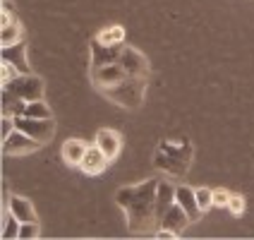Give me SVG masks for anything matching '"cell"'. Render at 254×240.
<instances>
[{"mask_svg": "<svg viewBox=\"0 0 254 240\" xmlns=\"http://www.w3.org/2000/svg\"><path fill=\"white\" fill-rule=\"evenodd\" d=\"M158 183L161 178H149L137 185H125L115 192V202L125 212L127 228L132 236H156V231L161 228Z\"/></svg>", "mask_w": 254, "mask_h": 240, "instance_id": "cell-1", "label": "cell"}, {"mask_svg": "<svg viewBox=\"0 0 254 240\" xmlns=\"http://www.w3.org/2000/svg\"><path fill=\"white\" fill-rule=\"evenodd\" d=\"M194 161V144L190 140H161L154 152V166L173 180H183Z\"/></svg>", "mask_w": 254, "mask_h": 240, "instance_id": "cell-2", "label": "cell"}, {"mask_svg": "<svg viewBox=\"0 0 254 240\" xmlns=\"http://www.w3.org/2000/svg\"><path fill=\"white\" fill-rule=\"evenodd\" d=\"M146 84L149 80H141V77H129L127 75L123 82H118L115 86H108L101 91V96H106L108 101H113L115 106H123L127 111H137L144 106L146 99Z\"/></svg>", "mask_w": 254, "mask_h": 240, "instance_id": "cell-3", "label": "cell"}, {"mask_svg": "<svg viewBox=\"0 0 254 240\" xmlns=\"http://www.w3.org/2000/svg\"><path fill=\"white\" fill-rule=\"evenodd\" d=\"M14 125H17V130L27 132L29 137L41 142L43 147L56 137V118L39 120V118H29V115H17V118H14Z\"/></svg>", "mask_w": 254, "mask_h": 240, "instance_id": "cell-4", "label": "cell"}, {"mask_svg": "<svg viewBox=\"0 0 254 240\" xmlns=\"http://www.w3.org/2000/svg\"><path fill=\"white\" fill-rule=\"evenodd\" d=\"M2 89H10L12 94H17L19 99H24L27 103L43 99V91H46L43 80L41 77H36L34 72H31V75H19V77H14L12 82H10V84H5Z\"/></svg>", "mask_w": 254, "mask_h": 240, "instance_id": "cell-5", "label": "cell"}, {"mask_svg": "<svg viewBox=\"0 0 254 240\" xmlns=\"http://www.w3.org/2000/svg\"><path fill=\"white\" fill-rule=\"evenodd\" d=\"M127 77L125 68L120 63H108V65H99V68H89V80L96 91H103L108 86H115L118 82H123Z\"/></svg>", "mask_w": 254, "mask_h": 240, "instance_id": "cell-6", "label": "cell"}, {"mask_svg": "<svg viewBox=\"0 0 254 240\" xmlns=\"http://www.w3.org/2000/svg\"><path fill=\"white\" fill-rule=\"evenodd\" d=\"M125 72L129 77H141V80H149L151 77V65H149V60L146 56L137 51V48H132V46H123V53H120V60H118Z\"/></svg>", "mask_w": 254, "mask_h": 240, "instance_id": "cell-7", "label": "cell"}, {"mask_svg": "<svg viewBox=\"0 0 254 240\" xmlns=\"http://www.w3.org/2000/svg\"><path fill=\"white\" fill-rule=\"evenodd\" d=\"M41 147H43L41 142H36L34 137H29L27 132L14 130L7 140H2V154L5 156H27V154L39 152Z\"/></svg>", "mask_w": 254, "mask_h": 240, "instance_id": "cell-8", "label": "cell"}, {"mask_svg": "<svg viewBox=\"0 0 254 240\" xmlns=\"http://www.w3.org/2000/svg\"><path fill=\"white\" fill-rule=\"evenodd\" d=\"M123 46L125 43H118V46H106V43L91 39L89 43V53H91V60H89V68H99V65H108V63H118L120 60V53H123Z\"/></svg>", "mask_w": 254, "mask_h": 240, "instance_id": "cell-9", "label": "cell"}, {"mask_svg": "<svg viewBox=\"0 0 254 240\" xmlns=\"http://www.w3.org/2000/svg\"><path fill=\"white\" fill-rule=\"evenodd\" d=\"M175 202L187 212V216H190L192 224L204 216V212H201V207H199V202H197L194 187H190V185H185V183H178L175 185Z\"/></svg>", "mask_w": 254, "mask_h": 240, "instance_id": "cell-10", "label": "cell"}, {"mask_svg": "<svg viewBox=\"0 0 254 240\" xmlns=\"http://www.w3.org/2000/svg\"><path fill=\"white\" fill-rule=\"evenodd\" d=\"M108 166H111V159L101 152L99 144H89L84 159H82V163H79V170H82L84 175H91V178H94V175H101Z\"/></svg>", "mask_w": 254, "mask_h": 240, "instance_id": "cell-11", "label": "cell"}, {"mask_svg": "<svg viewBox=\"0 0 254 240\" xmlns=\"http://www.w3.org/2000/svg\"><path fill=\"white\" fill-rule=\"evenodd\" d=\"M96 144H99V149L113 163L115 159L120 156V152H123V135L118 130H111V127H101L96 132Z\"/></svg>", "mask_w": 254, "mask_h": 240, "instance_id": "cell-12", "label": "cell"}, {"mask_svg": "<svg viewBox=\"0 0 254 240\" xmlns=\"http://www.w3.org/2000/svg\"><path fill=\"white\" fill-rule=\"evenodd\" d=\"M7 212L12 214L19 224H36L39 221V214L34 209L31 199L22 197V195H12L10 202H7Z\"/></svg>", "mask_w": 254, "mask_h": 240, "instance_id": "cell-13", "label": "cell"}, {"mask_svg": "<svg viewBox=\"0 0 254 240\" xmlns=\"http://www.w3.org/2000/svg\"><path fill=\"white\" fill-rule=\"evenodd\" d=\"M86 149H89V144H86L84 140L70 137V140L63 142V147H60V159H63L70 168H79V163H82V159H84Z\"/></svg>", "mask_w": 254, "mask_h": 240, "instance_id": "cell-14", "label": "cell"}, {"mask_svg": "<svg viewBox=\"0 0 254 240\" xmlns=\"http://www.w3.org/2000/svg\"><path fill=\"white\" fill-rule=\"evenodd\" d=\"M2 60L14 65L22 75H31V72H34L31 65H29V58H27V41H19V43H14V46L2 48Z\"/></svg>", "mask_w": 254, "mask_h": 240, "instance_id": "cell-15", "label": "cell"}, {"mask_svg": "<svg viewBox=\"0 0 254 240\" xmlns=\"http://www.w3.org/2000/svg\"><path fill=\"white\" fill-rule=\"evenodd\" d=\"M192 221H190V216H187V212H185L183 207L175 202L173 207H170L168 212H166V216H163V221H161V228H170V231H175V233H183L185 228L190 226Z\"/></svg>", "mask_w": 254, "mask_h": 240, "instance_id": "cell-16", "label": "cell"}, {"mask_svg": "<svg viewBox=\"0 0 254 240\" xmlns=\"http://www.w3.org/2000/svg\"><path fill=\"white\" fill-rule=\"evenodd\" d=\"M2 29V34H0V43H2V48H7V46H14V43L24 41V36H27V31H24V24L19 22V17L12 19L7 27H0Z\"/></svg>", "mask_w": 254, "mask_h": 240, "instance_id": "cell-17", "label": "cell"}, {"mask_svg": "<svg viewBox=\"0 0 254 240\" xmlns=\"http://www.w3.org/2000/svg\"><path fill=\"white\" fill-rule=\"evenodd\" d=\"M24 111H27V101L19 99L10 89H2V115L17 118V115H24Z\"/></svg>", "mask_w": 254, "mask_h": 240, "instance_id": "cell-18", "label": "cell"}, {"mask_svg": "<svg viewBox=\"0 0 254 240\" xmlns=\"http://www.w3.org/2000/svg\"><path fill=\"white\" fill-rule=\"evenodd\" d=\"M96 41L106 43V46H118V43H125V27L123 24H108V27H103L94 36Z\"/></svg>", "mask_w": 254, "mask_h": 240, "instance_id": "cell-19", "label": "cell"}, {"mask_svg": "<svg viewBox=\"0 0 254 240\" xmlns=\"http://www.w3.org/2000/svg\"><path fill=\"white\" fill-rule=\"evenodd\" d=\"M24 115H29V118H39V120H48V118H53V111H51V106H48L46 101L39 99V101H31V103H27V111H24Z\"/></svg>", "mask_w": 254, "mask_h": 240, "instance_id": "cell-20", "label": "cell"}, {"mask_svg": "<svg viewBox=\"0 0 254 240\" xmlns=\"http://www.w3.org/2000/svg\"><path fill=\"white\" fill-rule=\"evenodd\" d=\"M5 228H2V240H12V238H19V221L14 219L12 214H5Z\"/></svg>", "mask_w": 254, "mask_h": 240, "instance_id": "cell-21", "label": "cell"}, {"mask_svg": "<svg viewBox=\"0 0 254 240\" xmlns=\"http://www.w3.org/2000/svg\"><path fill=\"white\" fill-rule=\"evenodd\" d=\"M194 192H197V202L201 207V212H209L213 207V190L201 185V187H194Z\"/></svg>", "mask_w": 254, "mask_h": 240, "instance_id": "cell-22", "label": "cell"}, {"mask_svg": "<svg viewBox=\"0 0 254 240\" xmlns=\"http://www.w3.org/2000/svg\"><path fill=\"white\" fill-rule=\"evenodd\" d=\"M39 236H41V221H36V224H22L19 226V240L39 238Z\"/></svg>", "mask_w": 254, "mask_h": 240, "instance_id": "cell-23", "label": "cell"}, {"mask_svg": "<svg viewBox=\"0 0 254 240\" xmlns=\"http://www.w3.org/2000/svg\"><path fill=\"white\" fill-rule=\"evenodd\" d=\"M245 209H247V202H245V197H242V195H233V197H230V202H228V212L233 214V216H242V214H245Z\"/></svg>", "mask_w": 254, "mask_h": 240, "instance_id": "cell-24", "label": "cell"}, {"mask_svg": "<svg viewBox=\"0 0 254 240\" xmlns=\"http://www.w3.org/2000/svg\"><path fill=\"white\" fill-rule=\"evenodd\" d=\"M12 19H17V12H14V5L10 0H2V12H0V27H7Z\"/></svg>", "mask_w": 254, "mask_h": 240, "instance_id": "cell-25", "label": "cell"}, {"mask_svg": "<svg viewBox=\"0 0 254 240\" xmlns=\"http://www.w3.org/2000/svg\"><path fill=\"white\" fill-rule=\"evenodd\" d=\"M230 197H233V192H228V190H223V187H216L213 190V207H226L228 209V202H230Z\"/></svg>", "mask_w": 254, "mask_h": 240, "instance_id": "cell-26", "label": "cell"}, {"mask_svg": "<svg viewBox=\"0 0 254 240\" xmlns=\"http://www.w3.org/2000/svg\"><path fill=\"white\" fill-rule=\"evenodd\" d=\"M19 75H22V72L17 70L14 65H10V63H5V60H2V86L10 84L14 77H19Z\"/></svg>", "mask_w": 254, "mask_h": 240, "instance_id": "cell-27", "label": "cell"}]
</instances>
